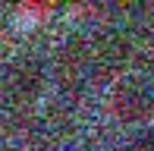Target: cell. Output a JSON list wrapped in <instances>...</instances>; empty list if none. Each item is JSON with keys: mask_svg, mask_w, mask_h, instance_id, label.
Returning <instances> with one entry per match:
<instances>
[{"mask_svg": "<svg viewBox=\"0 0 154 151\" xmlns=\"http://www.w3.org/2000/svg\"><path fill=\"white\" fill-rule=\"evenodd\" d=\"M113 113L126 123H142L154 113V85L142 76H126L113 88Z\"/></svg>", "mask_w": 154, "mask_h": 151, "instance_id": "cell-1", "label": "cell"}, {"mask_svg": "<svg viewBox=\"0 0 154 151\" xmlns=\"http://www.w3.org/2000/svg\"><path fill=\"white\" fill-rule=\"evenodd\" d=\"M129 151H154V129L142 132V135H138V139L129 145Z\"/></svg>", "mask_w": 154, "mask_h": 151, "instance_id": "cell-2", "label": "cell"}]
</instances>
